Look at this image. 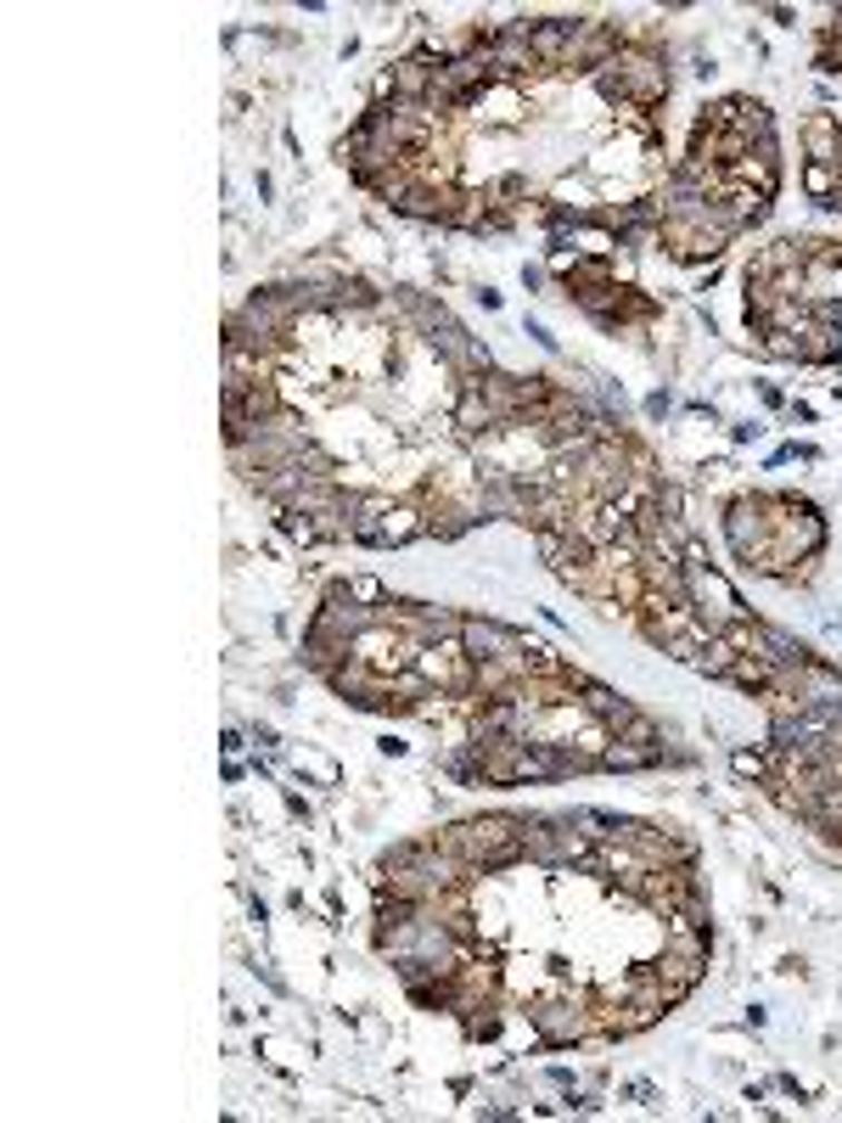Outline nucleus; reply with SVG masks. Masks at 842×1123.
<instances>
[{
    "instance_id": "39448f33",
    "label": "nucleus",
    "mask_w": 842,
    "mask_h": 1123,
    "mask_svg": "<svg viewBox=\"0 0 842 1123\" xmlns=\"http://www.w3.org/2000/svg\"><path fill=\"white\" fill-rule=\"evenodd\" d=\"M574 702H579V709H585V720H596V725H607V731H613V736H618V731H624V725H629V714H635V702H624V696H618V691H613V685H601V680H585V685H579V696H574Z\"/></svg>"
},
{
    "instance_id": "1a4fd4ad",
    "label": "nucleus",
    "mask_w": 842,
    "mask_h": 1123,
    "mask_svg": "<svg viewBox=\"0 0 842 1123\" xmlns=\"http://www.w3.org/2000/svg\"><path fill=\"white\" fill-rule=\"evenodd\" d=\"M731 685H742V691H758V696H770L775 691V663H764V657H753V652H742L736 663H731V674H725Z\"/></svg>"
},
{
    "instance_id": "9d476101",
    "label": "nucleus",
    "mask_w": 842,
    "mask_h": 1123,
    "mask_svg": "<svg viewBox=\"0 0 842 1123\" xmlns=\"http://www.w3.org/2000/svg\"><path fill=\"white\" fill-rule=\"evenodd\" d=\"M736 657H742V652H736V646H731V641H725V635H714V641H708V646H702V657H696V663H691V668H702V674H708V680H725V674H731V663H736Z\"/></svg>"
},
{
    "instance_id": "4468645a",
    "label": "nucleus",
    "mask_w": 842,
    "mask_h": 1123,
    "mask_svg": "<svg viewBox=\"0 0 842 1123\" xmlns=\"http://www.w3.org/2000/svg\"><path fill=\"white\" fill-rule=\"evenodd\" d=\"M349 596H354L360 607H382V602H388V590H382L376 579H349Z\"/></svg>"
},
{
    "instance_id": "ddd939ff",
    "label": "nucleus",
    "mask_w": 842,
    "mask_h": 1123,
    "mask_svg": "<svg viewBox=\"0 0 842 1123\" xmlns=\"http://www.w3.org/2000/svg\"><path fill=\"white\" fill-rule=\"evenodd\" d=\"M461 1023H467L472 1039H500V1017H495V1006H483V1012H472V1017H461Z\"/></svg>"
},
{
    "instance_id": "423d86ee",
    "label": "nucleus",
    "mask_w": 842,
    "mask_h": 1123,
    "mask_svg": "<svg viewBox=\"0 0 842 1123\" xmlns=\"http://www.w3.org/2000/svg\"><path fill=\"white\" fill-rule=\"evenodd\" d=\"M652 971L663 977V989H668V1000L679 1006L696 983H702V971H708V955H685V949H663L657 960H652Z\"/></svg>"
},
{
    "instance_id": "6e6552de",
    "label": "nucleus",
    "mask_w": 842,
    "mask_h": 1123,
    "mask_svg": "<svg viewBox=\"0 0 842 1123\" xmlns=\"http://www.w3.org/2000/svg\"><path fill=\"white\" fill-rule=\"evenodd\" d=\"M803 147H809V164H831V169H842V124L836 118H809L803 124Z\"/></svg>"
},
{
    "instance_id": "f257e3e1",
    "label": "nucleus",
    "mask_w": 842,
    "mask_h": 1123,
    "mask_svg": "<svg viewBox=\"0 0 842 1123\" xmlns=\"http://www.w3.org/2000/svg\"><path fill=\"white\" fill-rule=\"evenodd\" d=\"M415 534H428L415 506L404 500H388V495H360V511H354V539L360 545H404Z\"/></svg>"
},
{
    "instance_id": "2eb2a0df",
    "label": "nucleus",
    "mask_w": 842,
    "mask_h": 1123,
    "mask_svg": "<svg viewBox=\"0 0 842 1123\" xmlns=\"http://www.w3.org/2000/svg\"><path fill=\"white\" fill-rule=\"evenodd\" d=\"M668 404H674V399H668V388L646 393V416H668Z\"/></svg>"
},
{
    "instance_id": "20e7f679",
    "label": "nucleus",
    "mask_w": 842,
    "mask_h": 1123,
    "mask_svg": "<svg viewBox=\"0 0 842 1123\" xmlns=\"http://www.w3.org/2000/svg\"><path fill=\"white\" fill-rule=\"evenodd\" d=\"M725 534L736 545L742 562H753L764 545H770V511H764V495H736L725 506Z\"/></svg>"
},
{
    "instance_id": "9b49d317",
    "label": "nucleus",
    "mask_w": 842,
    "mask_h": 1123,
    "mask_svg": "<svg viewBox=\"0 0 842 1123\" xmlns=\"http://www.w3.org/2000/svg\"><path fill=\"white\" fill-rule=\"evenodd\" d=\"M731 770H736L742 781H764V787H770V781H775V748H758V753L742 748V753L731 759Z\"/></svg>"
},
{
    "instance_id": "f8f14e48",
    "label": "nucleus",
    "mask_w": 842,
    "mask_h": 1123,
    "mask_svg": "<svg viewBox=\"0 0 842 1123\" xmlns=\"http://www.w3.org/2000/svg\"><path fill=\"white\" fill-rule=\"evenodd\" d=\"M836 186H842V175H836L831 164H809V169H803V192H809L814 203H831Z\"/></svg>"
},
{
    "instance_id": "dca6fc26",
    "label": "nucleus",
    "mask_w": 842,
    "mask_h": 1123,
    "mask_svg": "<svg viewBox=\"0 0 842 1123\" xmlns=\"http://www.w3.org/2000/svg\"><path fill=\"white\" fill-rule=\"evenodd\" d=\"M528 338H533V343H539V349H556V338H550V332H545V326H539V321H528Z\"/></svg>"
},
{
    "instance_id": "0eeeda50",
    "label": "nucleus",
    "mask_w": 842,
    "mask_h": 1123,
    "mask_svg": "<svg viewBox=\"0 0 842 1123\" xmlns=\"http://www.w3.org/2000/svg\"><path fill=\"white\" fill-rule=\"evenodd\" d=\"M461 646L483 663V657H506V652H517V646H528L517 629H506V624H495V618H467L461 624Z\"/></svg>"
},
{
    "instance_id": "7ed1b4c3",
    "label": "nucleus",
    "mask_w": 842,
    "mask_h": 1123,
    "mask_svg": "<svg viewBox=\"0 0 842 1123\" xmlns=\"http://www.w3.org/2000/svg\"><path fill=\"white\" fill-rule=\"evenodd\" d=\"M528 1023L539 1028L545 1045H574V1039H585V1034L596 1028V1017L579 1006V995H568V1000H533V1006H528Z\"/></svg>"
},
{
    "instance_id": "f03ea898",
    "label": "nucleus",
    "mask_w": 842,
    "mask_h": 1123,
    "mask_svg": "<svg viewBox=\"0 0 842 1123\" xmlns=\"http://www.w3.org/2000/svg\"><path fill=\"white\" fill-rule=\"evenodd\" d=\"M624 57V29L618 23H601V18H579V35L568 46V57H561V74H601L607 62Z\"/></svg>"
}]
</instances>
